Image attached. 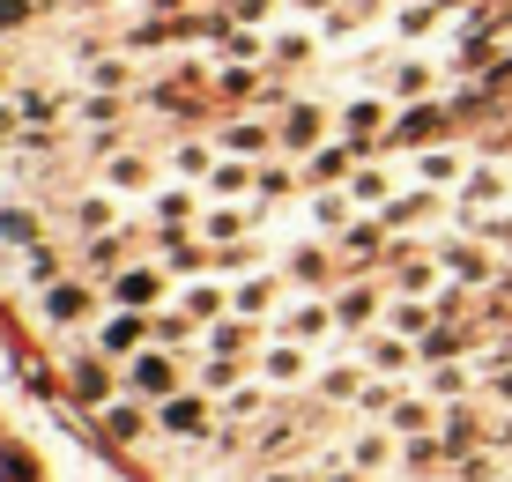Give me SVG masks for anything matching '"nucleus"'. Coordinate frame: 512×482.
<instances>
[{
	"mask_svg": "<svg viewBox=\"0 0 512 482\" xmlns=\"http://www.w3.org/2000/svg\"><path fill=\"white\" fill-rule=\"evenodd\" d=\"M127 386L134 394H149V401H171V386H179V364H171V356H134V371H127Z\"/></svg>",
	"mask_w": 512,
	"mask_h": 482,
	"instance_id": "obj_1",
	"label": "nucleus"
},
{
	"mask_svg": "<svg viewBox=\"0 0 512 482\" xmlns=\"http://www.w3.org/2000/svg\"><path fill=\"white\" fill-rule=\"evenodd\" d=\"M156 297H164V275H156V267H127V275H119V305L127 312L156 305Z\"/></svg>",
	"mask_w": 512,
	"mask_h": 482,
	"instance_id": "obj_2",
	"label": "nucleus"
},
{
	"mask_svg": "<svg viewBox=\"0 0 512 482\" xmlns=\"http://www.w3.org/2000/svg\"><path fill=\"white\" fill-rule=\"evenodd\" d=\"M82 312H90V290H82V282H52L45 290V319L67 327V319H82Z\"/></svg>",
	"mask_w": 512,
	"mask_h": 482,
	"instance_id": "obj_3",
	"label": "nucleus"
},
{
	"mask_svg": "<svg viewBox=\"0 0 512 482\" xmlns=\"http://www.w3.org/2000/svg\"><path fill=\"white\" fill-rule=\"evenodd\" d=\"M38 238H45L38 208H0V245H38Z\"/></svg>",
	"mask_w": 512,
	"mask_h": 482,
	"instance_id": "obj_4",
	"label": "nucleus"
},
{
	"mask_svg": "<svg viewBox=\"0 0 512 482\" xmlns=\"http://www.w3.org/2000/svg\"><path fill=\"white\" fill-rule=\"evenodd\" d=\"M282 141H290V149H312V141H320V104H290V119H282Z\"/></svg>",
	"mask_w": 512,
	"mask_h": 482,
	"instance_id": "obj_5",
	"label": "nucleus"
},
{
	"mask_svg": "<svg viewBox=\"0 0 512 482\" xmlns=\"http://www.w3.org/2000/svg\"><path fill=\"white\" fill-rule=\"evenodd\" d=\"M164 431H208V401H164Z\"/></svg>",
	"mask_w": 512,
	"mask_h": 482,
	"instance_id": "obj_6",
	"label": "nucleus"
},
{
	"mask_svg": "<svg viewBox=\"0 0 512 482\" xmlns=\"http://www.w3.org/2000/svg\"><path fill=\"white\" fill-rule=\"evenodd\" d=\"M379 119H386V104H379V97H357V104H349V119H342V127L364 141V134H379Z\"/></svg>",
	"mask_w": 512,
	"mask_h": 482,
	"instance_id": "obj_7",
	"label": "nucleus"
},
{
	"mask_svg": "<svg viewBox=\"0 0 512 482\" xmlns=\"http://www.w3.org/2000/svg\"><path fill=\"white\" fill-rule=\"evenodd\" d=\"M141 334H149V319H134V312H119L112 327H104V349H134Z\"/></svg>",
	"mask_w": 512,
	"mask_h": 482,
	"instance_id": "obj_8",
	"label": "nucleus"
},
{
	"mask_svg": "<svg viewBox=\"0 0 512 482\" xmlns=\"http://www.w3.org/2000/svg\"><path fill=\"white\" fill-rule=\"evenodd\" d=\"M268 305H275V282H268V275L238 282V312H268Z\"/></svg>",
	"mask_w": 512,
	"mask_h": 482,
	"instance_id": "obj_9",
	"label": "nucleus"
},
{
	"mask_svg": "<svg viewBox=\"0 0 512 482\" xmlns=\"http://www.w3.org/2000/svg\"><path fill=\"white\" fill-rule=\"evenodd\" d=\"M82 75H90V82L104 89V97H112V89H127V75H134V67H127V60H97V67H82Z\"/></svg>",
	"mask_w": 512,
	"mask_h": 482,
	"instance_id": "obj_10",
	"label": "nucleus"
},
{
	"mask_svg": "<svg viewBox=\"0 0 512 482\" xmlns=\"http://www.w3.org/2000/svg\"><path fill=\"white\" fill-rule=\"evenodd\" d=\"M446 267H453L461 282H483V275H490V267H483V253H468V245H453V253H446Z\"/></svg>",
	"mask_w": 512,
	"mask_h": 482,
	"instance_id": "obj_11",
	"label": "nucleus"
},
{
	"mask_svg": "<svg viewBox=\"0 0 512 482\" xmlns=\"http://www.w3.org/2000/svg\"><path fill=\"white\" fill-rule=\"evenodd\" d=\"M23 275H30V282H52V275H60V253H45V245H30V253H23Z\"/></svg>",
	"mask_w": 512,
	"mask_h": 482,
	"instance_id": "obj_12",
	"label": "nucleus"
},
{
	"mask_svg": "<svg viewBox=\"0 0 512 482\" xmlns=\"http://www.w3.org/2000/svg\"><path fill=\"white\" fill-rule=\"evenodd\" d=\"M453 171H461V156H423V186H453Z\"/></svg>",
	"mask_w": 512,
	"mask_h": 482,
	"instance_id": "obj_13",
	"label": "nucleus"
},
{
	"mask_svg": "<svg viewBox=\"0 0 512 482\" xmlns=\"http://www.w3.org/2000/svg\"><path fill=\"white\" fill-rule=\"evenodd\" d=\"M104 431H112V438H141V416H134V408H104Z\"/></svg>",
	"mask_w": 512,
	"mask_h": 482,
	"instance_id": "obj_14",
	"label": "nucleus"
},
{
	"mask_svg": "<svg viewBox=\"0 0 512 482\" xmlns=\"http://www.w3.org/2000/svg\"><path fill=\"white\" fill-rule=\"evenodd\" d=\"M372 305H379L372 290H349V297H342V312H334V319H349V327H357V319H372Z\"/></svg>",
	"mask_w": 512,
	"mask_h": 482,
	"instance_id": "obj_15",
	"label": "nucleus"
},
{
	"mask_svg": "<svg viewBox=\"0 0 512 482\" xmlns=\"http://www.w3.org/2000/svg\"><path fill=\"white\" fill-rule=\"evenodd\" d=\"M75 386H82V394H90V401H104V394H112V386H104V371L90 364V356H82V364H75Z\"/></svg>",
	"mask_w": 512,
	"mask_h": 482,
	"instance_id": "obj_16",
	"label": "nucleus"
},
{
	"mask_svg": "<svg viewBox=\"0 0 512 482\" xmlns=\"http://www.w3.org/2000/svg\"><path fill=\"white\" fill-rule=\"evenodd\" d=\"M112 186H149V164H134V156H119V164H112Z\"/></svg>",
	"mask_w": 512,
	"mask_h": 482,
	"instance_id": "obj_17",
	"label": "nucleus"
},
{
	"mask_svg": "<svg viewBox=\"0 0 512 482\" xmlns=\"http://www.w3.org/2000/svg\"><path fill=\"white\" fill-rule=\"evenodd\" d=\"M223 141H231V149H238V156H253V149H268V134H260V127H231V134H223Z\"/></svg>",
	"mask_w": 512,
	"mask_h": 482,
	"instance_id": "obj_18",
	"label": "nucleus"
},
{
	"mask_svg": "<svg viewBox=\"0 0 512 482\" xmlns=\"http://www.w3.org/2000/svg\"><path fill=\"white\" fill-rule=\"evenodd\" d=\"M312 216H320V223L334 230V223H349V201H334V193H320V201H312Z\"/></svg>",
	"mask_w": 512,
	"mask_h": 482,
	"instance_id": "obj_19",
	"label": "nucleus"
},
{
	"mask_svg": "<svg viewBox=\"0 0 512 482\" xmlns=\"http://www.w3.org/2000/svg\"><path fill=\"white\" fill-rule=\"evenodd\" d=\"M327 327V305H305V312H290V334H320Z\"/></svg>",
	"mask_w": 512,
	"mask_h": 482,
	"instance_id": "obj_20",
	"label": "nucleus"
},
{
	"mask_svg": "<svg viewBox=\"0 0 512 482\" xmlns=\"http://www.w3.org/2000/svg\"><path fill=\"white\" fill-rule=\"evenodd\" d=\"M38 15V0H0V30H15V23H30Z\"/></svg>",
	"mask_w": 512,
	"mask_h": 482,
	"instance_id": "obj_21",
	"label": "nucleus"
},
{
	"mask_svg": "<svg viewBox=\"0 0 512 482\" xmlns=\"http://www.w3.org/2000/svg\"><path fill=\"white\" fill-rule=\"evenodd\" d=\"M372 364L379 371H401V364H409V349H401V342H372Z\"/></svg>",
	"mask_w": 512,
	"mask_h": 482,
	"instance_id": "obj_22",
	"label": "nucleus"
},
{
	"mask_svg": "<svg viewBox=\"0 0 512 482\" xmlns=\"http://www.w3.org/2000/svg\"><path fill=\"white\" fill-rule=\"evenodd\" d=\"M245 230V216H231V208H216V216H208V238H238Z\"/></svg>",
	"mask_w": 512,
	"mask_h": 482,
	"instance_id": "obj_23",
	"label": "nucleus"
},
{
	"mask_svg": "<svg viewBox=\"0 0 512 482\" xmlns=\"http://www.w3.org/2000/svg\"><path fill=\"white\" fill-rule=\"evenodd\" d=\"M216 305H223V290H208V282H201V290H186V312H208V319H216Z\"/></svg>",
	"mask_w": 512,
	"mask_h": 482,
	"instance_id": "obj_24",
	"label": "nucleus"
},
{
	"mask_svg": "<svg viewBox=\"0 0 512 482\" xmlns=\"http://www.w3.org/2000/svg\"><path fill=\"white\" fill-rule=\"evenodd\" d=\"M342 164H349L342 149H320V156H312V178H342Z\"/></svg>",
	"mask_w": 512,
	"mask_h": 482,
	"instance_id": "obj_25",
	"label": "nucleus"
},
{
	"mask_svg": "<svg viewBox=\"0 0 512 482\" xmlns=\"http://www.w3.org/2000/svg\"><path fill=\"white\" fill-rule=\"evenodd\" d=\"M231 379H238V364H231V356H216V364L201 371V386H231Z\"/></svg>",
	"mask_w": 512,
	"mask_h": 482,
	"instance_id": "obj_26",
	"label": "nucleus"
},
{
	"mask_svg": "<svg viewBox=\"0 0 512 482\" xmlns=\"http://www.w3.org/2000/svg\"><path fill=\"white\" fill-rule=\"evenodd\" d=\"M379 193H386V178H379V171H357V201H364V208H372V201H379Z\"/></svg>",
	"mask_w": 512,
	"mask_h": 482,
	"instance_id": "obj_27",
	"label": "nucleus"
},
{
	"mask_svg": "<svg viewBox=\"0 0 512 482\" xmlns=\"http://www.w3.org/2000/svg\"><path fill=\"white\" fill-rule=\"evenodd\" d=\"M386 460V438H357V468H379Z\"/></svg>",
	"mask_w": 512,
	"mask_h": 482,
	"instance_id": "obj_28",
	"label": "nucleus"
},
{
	"mask_svg": "<svg viewBox=\"0 0 512 482\" xmlns=\"http://www.w3.org/2000/svg\"><path fill=\"white\" fill-rule=\"evenodd\" d=\"M75 223H82V230H104V223H112V208H104V201H82Z\"/></svg>",
	"mask_w": 512,
	"mask_h": 482,
	"instance_id": "obj_29",
	"label": "nucleus"
},
{
	"mask_svg": "<svg viewBox=\"0 0 512 482\" xmlns=\"http://www.w3.org/2000/svg\"><path fill=\"white\" fill-rule=\"evenodd\" d=\"M15 119H23V112H8V104H0V141H8V134H15Z\"/></svg>",
	"mask_w": 512,
	"mask_h": 482,
	"instance_id": "obj_30",
	"label": "nucleus"
},
{
	"mask_svg": "<svg viewBox=\"0 0 512 482\" xmlns=\"http://www.w3.org/2000/svg\"><path fill=\"white\" fill-rule=\"evenodd\" d=\"M67 8H112V0H67Z\"/></svg>",
	"mask_w": 512,
	"mask_h": 482,
	"instance_id": "obj_31",
	"label": "nucleus"
},
{
	"mask_svg": "<svg viewBox=\"0 0 512 482\" xmlns=\"http://www.w3.org/2000/svg\"><path fill=\"white\" fill-rule=\"evenodd\" d=\"M275 482H305V475H275Z\"/></svg>",
	"mask_w": 512,
	"mask_h": 482,
	"instance_id": "obj_32",
	"label": "nucleus"
},
{
	"mask_svg": "<svg viewBox=\"0 0 512 482\" xmlns=\"http://www.w3.org/2000/svg\"><path fill=\"white\" fill-rule=\"evenodd\" d=\"M334 482H357V475H334Z\"/></svg>",
	"mask_w": 512,
	"mask_h": 482,
	"instance_id": "obj_33",
	"label": "nucleus"
},
{
	"mask_svg": "<svg viewBox=\"0 0 512 482\" xmlns=\"http://www.w3.org/2000/svg\"><path fill=\"white\" fill-rule=\"evenodd\" d=\"M0 82H8V75H0Z\"/></svg>",
	"mask_w": 512,
	"mask_h": 482,
	"instance_id": "obj_34",
	"label": "nucleus"
}]
</instances>
